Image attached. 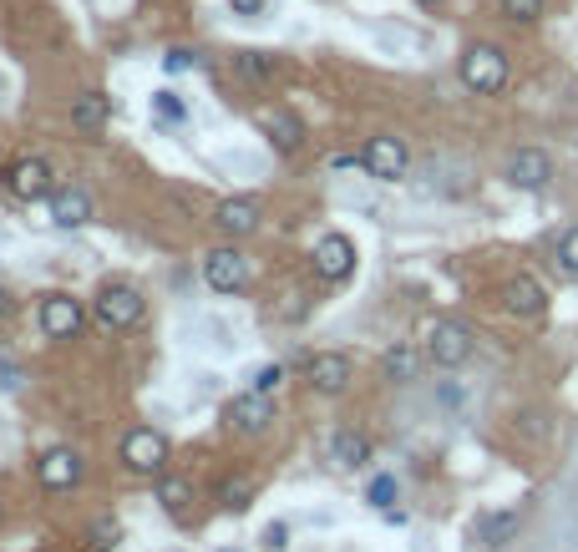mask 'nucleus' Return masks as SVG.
<instances>
[{
    "label": "nucleus",
    "instance_id": "nucleus-6",
    "mask_svg": "<svg viewBox=\"0 0 578 552\" xmlns=\"http://www.w3.org/2000/svg\"><path fill=\"white\" fill-rule=\"evenodd\" d=\"M361 168L371 173L375 183H396V178H406V173H411V153H406V143H401V137L381 133V137H371V143H365Z\"/></svg>",
    "mask_w": 578,
    "mask_h": 552
},
{
    "label": "nucleus",
    "instance_id": "nucleus-2",
    "mask_svg": "<svg viewBox=\"0 0 578 552\" xmlns=\"http://www.w3.org/2000/svg\"><path fill=\"white\" fill-rule=\"evenodd\" d=\"M147 314V300L137 284H102L92 300V320L102 330H133L137 320Z\"/></svg>",
    "mask_w": 578,
    "mask_h": 552
},
{
    "label": "nucleus",
    "instance_id": "nucleus-30",
    "mask_svg": "<svg viewBox=\"0 0 578 552\" xmlns=\"http://www.w3.org/2000/svg\"><path fill=\"white\" fill-rule=\"evenodd\" d=\"M117 538H122L117 517H96V522H92V548H96V552H107Z\"/></svg>",
    "mask_w": 578,
    "mask_h": 552
},
{
    "label": "nucleus",
    "instance_id": "nucleus-20",
    "mask_svg": "<svg viewBox=\"0 0 578 552\" xmlns=\"http://www.w3.org/2000/svg\"><path fill=\"white\" fill-rule=\"evenodd\" d=\"M523 528V507H507V512H487L477 517V538L487 542V548H503V542H513Z\"/></svg>",
    "mask_w": 578,
    "mask_h": 552
},
{
    "label": "nucleus",
    "instance_id": "nucleus-22",
    "mask_svg": "<svg viewBox=\"0 0 578 552\" xmlns=\"http://www.w3.org/2000/svg\"><path fill=\"white\" fill-rule=\"evenodd\" d=\"M279 72V61L269 56V51H234V76H244V82H269V76Z\"/></svg>",
    "mask_w": 578,
    "mask_h": 552
},
{
    "label": "nucleus",
    "instance_id": "nucleus-14",
    "mask_svg": "<svg viewBox=\"0 0 578 552\" xmlns=\"http://www.w3.org/2000/svg\"><path fill=\"white\" fill-rule=\"evenodd\" d=\"M503 304H507V314H518V320H538V314L548 310V294H543V284L533 274H513L503 284Z\"/></svg>",
    "mask_w": 578,
    "mask_h": 552
},
{
    "label": "nucleus",
    "instance_id": "nucleus-9",
    "mask_svg": "<svg viewBox=\"0 0 578 552\" xmlns=\"http://www.w3.org/2000/svg\"><path fill=\"white\" fill-rule=\"evenodd\" d=\"M314 274L326 279V284H345L355 274V243L345 233H326V239L314 243Z\"/></svg>",
    "mask_w": 578,
    "mask_h": 552
},
{
    "label": "nucleus",
    "instance_id": "nucleus-8",
    "mask_svg": "<svg viewBox=\"0 0 578 552\" xmlns=\"http://www.w3.org/2000/svg\"><path fill=\"white\" fill-rule=\"evenodd\" d=\"M224 426H229L234 436H265L269 426H275V400L259 396V390H244V396L229 400V410H224Z\"/></svg>",
    "mask_w": 578,
    "mask_h": 552
},
{
    "label": "nucleus",
    "instance_id": "nucleus-23",
    "mask_svg": "<svg viewBox=\"0 0 578 552\" xmlns=\"http://www.w3.org/2000/svg\"><path fill=\"white\" fill-rule=\"evenodd\" d=\"M157 502H163V512H168V517H188V507H193V481H183V477H157Z\"/></svg>",
    "mask_w": 578,
    "mask_h": 552
},
{
    "label": "nucleus",
    "instance_id": "nucleus-34",
    "mask_svg": "<svg viewBox=\"0 0 578 552\" xmlns=\"http://www.w3.org/2000/svg\"><path fill=\"white\" fill-rule=\"evenodd\" d=\"M16 385H21V371L11 361H0V390H16Z\"/></svg>",
    "mask_w": 578,
    "mask_h": 552
},
{
    "label": "nucleus",
    "instance_id": "nucleus-32",
    "mask_svg": "<svg viewBox=\"0 0 578 552\" xmlns=\"http://www.w3.org/2000/svg\"><path fill=\"white\" fill-rule=\"evenodd\" d=\"M371 507H381V512H391V497H396V477H375L371 481Z\"/></svg>",
    "mask_w": 578,
    "mask_h": 552
},
{
    "label": "nucleus",
    "instance_id": "nucleus-10",
    "mask_svg": "<svg viewBox=\"0 0 578 552\" xmlns=\"http://www.w3.org/2000/svg\"><path fill=\"white\" fill-rule=\"evenodd\" d=\"M37 481L47 492H72L76 481H82V451L72 446H51L47 457L37 461Z\"/></svg>",
    "mask_w": 578,
    "mask_h": 552
},
{
    "label": "nucleus",
    "instance_id": "nucleus-19",
    "mask_svg": "<svg viewBox=\"0 0 578 552\" xmlns=\"http://www.w3.org/2000/svg\"><path fill=\"white\" fill-rule=\"evenodd\" d=\"M330 461H336L340 471H361L365 461H371V441H365L361 431H336L330 436Z\"/></svg>",
    "mask_w": 578,
    "mask_h": 552
},
{
    "label": "nucleus",
    "instance_id": "nucleus-27",
    "mask_svg": "<svg viewBox=\"0 0 578 552\" xmlns=\"http://www.w3.org/2000/svg\"><path fill=\"white\" fill-rule=\"evenodd\" d=\"M153 112L163 122H183V117H188V107H183L178 92H168V86H163V92H153Z\"/></svg>",
    "mask_w": 578,
    "mask_h": 552
},
{
    "label": "nucleus",
    "instance_id": "nucleus-28",
    "mask_svg": "<svg viewBox=\"0 0 578 552\" xmlns=\"http://www.w3.org/2000/svg\"><path fill=\"white\" fill-rule=\"evenodd\" d=\"M279 381H285V365H259V371L249 375V390H259V396H275Z\"/></svg>",
    "mask_w": 578,
    "mask_h": 552
},
{
    "label": "nucleus",
    "instance_id": "nucleus-31",
    "mask_svg": "<svg viewBox=\"0 0 578 552\" xmlns=\"http://www.w3.org/2000/svg\"><path fill=\"white\" fill-rule=\"evenodd\" d=\"M558 269H564V274H578V229H568L564 239H558Z\"/></svg>",
    "mask_w": 578,
    "mask_h": 552
},
{
    "label": "nucleus",
    "instance_id": "nucleus-35",
    "mask_svg": "<svg viewBox=\"0 0 578 552\" xmlns=\"http://www.w3.org/2000/svg\"><path fill=\"white\" fill-rule=\"evenodd\" d=\"M234 6V15H259L265 11V0H229Z\"/></svg>",
    "mask_w": 578,
    "mask_h": 552
},
{
    "label": "nucleus",
    "instance_id": "nucleus-29",
    "mask_svg": "<svg viewBox=\"0 0 578 552\" xmlns=\"http://www.w3.org/2000/svg\"><path fill=\"white\" fill-rule=\"evenodd\" d=\"M163 66L168 72H198L204 66V51H188V46H173L168 56H163Z\"/></svg>",
    "mask_w": 578,
    "mask_h": 552
},
{
    "label": "nucleus",
    "instance_id": "nucleus-12",
    "mask_svg": "<svg viewBox=\"0 0 578 552\" xmlns=\"http://www.w3.org/2000/svg\"><path fill=\"white\" fill-rule=\"evenodd\" d=\"M204 279L218 294H239V289L249 284V259H244L239 249H214L204 259Z\"/></svg>",
    "mask_w": 578,
    "mask_h": 552
},
{
    "label": "nucleus",
    "instance_id": "nucleus-3",
    "mask_svg": "<svg viewBox=\"0 0 578 552\" xmlns=\"http://www.w3.org/2000/svg\"><path fill=\"white\" fill-rule=\"evenodd\" d=\"M122 467L133 477H163L168 467V436L153 431V426H133L122 436Z\"/></svg>",
    "mask_w": 578,
    "mask_h": 552
},
{
    "label": "nucleus",
    "instance_id": "nucleus-21",
    "mask_svg": "<svg viewBox=\"0 0 578 552\" xmlns=\"http://www.w3.org/2000/svg\"><path fill=\"white\" fill-rule=\"evenodd\" d=\"M107 117H112V96H102V92L72 96V122L82 127V133H102V127H107Z\"/></svg>",
    "mask_w": 578,
    "mask_h": 552
},
{
    "label": "nucleus",
    "instance_id": "nucleus-16",
    "mask_svg": "<svg viewBox=\"0 0 578 552\" xmlns=\"http://www.w3.org/2000/svg\"><path fill=\"white\" fill-rule=\"evenodd\" d=\"M259 133H265L269 143L279 147V153H300V143H305V122L295 117L289 107H265V112H259Z\"/></svg>",
    "mask_w": 578,
    "mask_h": 552
},
{
    "label": "nucleus",
    "instance_id": "nucleus-37",
    "mask_svg": "<svg viewBox=\"0 0 578 552\" xmlns=\"http://www.w3.org/2000/svg\"><path fill=\"white\" fill-rule=\"evenodd\" d=\"M416 6H422V11H436V6H442V0H416Z\"/></svg>",
    "mask_w": 578,
    "mask_h": 552
},
{
    "label": "nucleus",
    "instance_id": "nucleus-24",
    "mask_svg": "<svg viewBox=\"0 0 578 552\" xmlns=\"http://www.w3.org/2000/svg\"><path fill=\"white\" fill-rule=\"evenodd\" d=\"M381 371H385V381H401V385H406V381H416V371H422V355H416L411 345H396V350H391V355L381 361Z\"/></svg>",
    "mask_w": 578,
    "mask_h": 552
},
{
    "label": "nucleus",
    "instance_id": "nucleus-33",
    "mask_svg": "<svg viewBox=\"0 0 578 552\" xmlns=\"http://www.w3.org/2000/svg\"><path fill=\"white\" fill-rule=\"evenodd\" d=\"M285 542H289V528H285V522H269V528H265V548H285Z\"/></svg>",
    "mask_w": 578,
    "mask_h": 552
},
{
    "label": "nucleus",
    "instance_id": "nucleus-7",
    "mask_svg": "<svg viewBox=\"0 0 578 552\" xmlns=\"http://www.w3.org/2000/svg\"><path fill=\"white\" fill-rule=\"evenodd\" d=\"M6 188L21 198V204H41L56 192V173H51L47 157H16L11 173H6Z\"/></svg>",
    "mask_w": 578,
    "mask_h": 552
},
{
    "label": "nucleus",
    "instance_id": "nucleus-11",
    "mask_svg": "<svg viewBox=\"0 0 578 552\" xmlns=\"http://www.w3.org/2000/svg\"><path fill=\"white\" fill-rule=\"evenodd\" d=\"M548 178H554V157L543 153V147H518V153L507 157V183L523 192H538L548 188Z\"/></svg>",
    "mask_w": 578,
    "mask_h": 552
},
{
    "label": "nucleus",
    "instance_id": "nucleus-36",
    "mask_svg": "<svg viewBox=\"0 0 578 552\" xmlns=\"http://www.w3.org/2000/svg\"><path fill=\"white\" fill-rule=\"evenodd\" d=\"M16 310V300H11V289H0V320H6V314Z\"/></svg>",
    "mask_w": 578,
    "mask_h": 552
},
{
    "label": "nucleus",
    "instance_id": "nucleus-13",
    "mask_svg": "<svg viewBox=\"0 0 578 552\" xmlns=\"http://www.w3.org/2000/svg\"><path fill=\"white\" fill-rule=\"evenodd\" d=\"M82 320H86V310L72 294H47V300H41V330H47L51 340H76Z\"/></svg>",
    "mask_w": 578,
    "mask_h": 552
},
{
    "label": "nucleus",
    "instance_id": "nucleus-1",
    "mask_svg": "<svg viewBox=\"0 0 578 552\" xmlns=\"http://www.w3.org/2000/svg\"><path fill=\"white\" fill-rule=\"evenodd\" d=\"M457 76H462V86H467V92H477V96H497V92L507 86V51H503V46H493V41H477V46L462 51Z\"/></svg>",
    "mask_w": 578,
    "mask_h": 552
},
{
    "label": "nucleus",
    "instance_id": "nucleus-4",
    "mask_svg": "<svg viewBox=\"0 0 578 552\" xmlns=\"http://www.w3.org/2000/svg\"><path fill=\"white\" fill-rule=\"evenodd\" d=\"M472 188V168L462 157H426L416 168V192L426 198H462Z\"/></svg>",
    "mask_w": 578,
    "mask_h": 552
},
{
    "label": "nucleus",
    "instance_id": "nucleus-25",
    "mask_svg": "<svg viewBox=\"0 0 578 552\" xmlns=\"http://www.w3.org/2000/svg\"><path fill=\"white\" fill-rule=\"evenodd\" d=\"M254 492H259L254 477H224V481H218V502L229 507V512H244V507L254 502Z\"/></svg>",
    "mask_w": 578,
    "mask_h": 552
},
{
    "label": "nucleus",
    "instance_id": "nucleus-15",
    "mask_svg": "<svg viewBox=\"0 0 578 552\" xmlns=\"http://www.w3.org/2000/svg\"><path fill=\"white\" fill-rule=\"evenodd\" d=\"M47 204H51V223H56V229H82L86 218H92V192L76 188V183L56 188Z\"/></svg>",
    "mask_w": 578,
    "mask_h": 552
},
{
    "label": "nucleus",
    "instance_id": "nucleus-5",
    "mask_svg": "<svg viewBox=\"0 0 578 552\" xmlns=\"http://www.w3.org/2000/svg\"><path fill=\"white\" fill-rule=\"evenodd\" d=\"M426 361L442 365V371H457L472 361V330L462 320H436L432 335H426Z\"/></svg>",
    "mask_w": 578,
    "mask_h": 552
},
{
    "label": "nucleus",
    "instance_id": "nucleus-17",
    "mask_svg": "<svg viewBox=\"0 0 578 552\" xmlns=\"http://www.w3.org/2000/svg\"><path fill=\"white\" fill-rule=\"evenodd\" d=\"M305 375H310V385L320 390V396H340V390L350 385V361L330 350V355H314L310 371H305Z\"/></svg>",
    "mask_w": 578,
    "mask_h": 552
},
{
    "label": "nucleus",
    "instance_id": "nucleus-18",
    "mask_svg": "<svg viewBox=\"0 0 578 552\" xmlns=\"http://www.w3.org/2000/svg\"><path fill=\"white\" fill-rule=\"evenodd\" d=\"M214 223L229 233V239H244V233L259 229V204H254V198H229V204H218Z\"/></svg>",
    "mask_w": 578,
    "mask_h": 552
},
{
    "label": "nucleus",
    "instance_id": "nucleus-26",
    "mask_svg": "<svg viewBox=\"0 0 578 552\" xmlns=\"http://www.w3.org/2000/svg\"><path fill=\"white\" fill-rule=\"evenodd\" d=\"M497 11H503L507 21L528 25V21H538V15H543V0H497Z\"/></svg>",
    "mask_w": 578,
    "mask_h": 552
}]
</instances>
